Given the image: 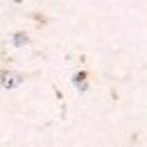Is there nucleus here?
<instances>
[{"label": "nucleus", "mask_w": 147, "mask_h": 147, "mask_svg": "<svg viewBox=\"0 0 147 147\" xmlns=\"http://www.w3.org/2000/svg\"><path fill=\"white\" fill-rule=\"evenodd\" d=\"M18 82H20V77L14 75V73H5L2 75V86H9V88H11V86H16Z\"/></svg>", "instance_id": "nucleus-1"}]
</instances>
